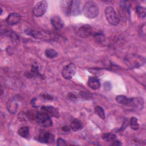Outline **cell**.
Listing matches in <instances>:
<instances>
[{
	"mask_svg": "<svg viewBox=\"0 0 146 146\" xmlns=\"http://www.w3.org/2000/svg\"><path fill=\"white\" fill-rule=\"evenodd\" d=\"M99 7L98 4L92 1L86 2L83 7V11L84 15L90 19L96 17L99 14Z\"/></svg>",
	"mask_w": 146,
	"mask_h": 146,
	"instance_id": "6da1fadb",
	"label": "cell"
},
{
	"mask_svg": "<svg viewBox=\"0 0 146 146\" xmlns=\"http://www.w3.org/2000/svg\"><path fill=\"white\" fill-rule=\"evenodd\" d=\"M126 64L131 68H138L145 63V58L143 56L132 55L127 56L125 59Z\"/></svg>",
	"mask_w": 146,
	"mask_h": 146,
	"instance_id": "7a4b0ae2",
	"label": "cell"
},
{
	"mask_svg": "<svg viewBox=\"0 0 146 146\" xmlns=\"http://www.w3.org/2000/svg\"><path fill=\"white\" fill-rule=\"evenodd\" d=\"M104 13L106 19L110 24L113 26H117L119 25V18L112 7H107L104 10Z\"/></svg>",
	"mask_w": 146,
	"mask_h": 146,
	"instance_id": "3957f363",
	"label": "cell"
},
{
	"mask_svg": "<svg viewBox=\"0 0 146 146\" xmlns=\"http://www.w3.org/2000/svg\"><path fill=\"white\" fill-rule=\"evenodd\" d=\"M36 120L39 125L44 127H50L52 124L51 117L41 111L36 113Z\"/></svg>",
	"mask_w": 146,
	"mask_h": 146,
	"instance_id": "277c9868",
	"label": "cell"
},
{
	"mask_svg": "<svg viewBox=\"0 0 146 146\" xmlns=\"http://www.w3.org/2000/svg\"><path fill=\"white\" fill-rule=\"evenodd\" d=\"M48 4L46 1H41L38 2L33 10V13L36 17H41L46 13Z\"/></svg>",
	"mask_w": 146,
	"mask_h": 146,
	"instance_id": "5b68a950",
	"label": "cell"
},
{
	"mask_svg": "<svg viewBox=\"0 0 146 146\" xmlns=\"http://www.w3.org/2000/svg\"><path fill=\"white\" fill-rule=\"evenodd\" d=\"M26 33L27 35H29L33 36L34 38L39 39H43V40H50L52 38V35L51 34H49L46 32L32 30H27L26 31Z\"/></svg>",
	"mask_w": 146,
	"mask_h": 146,
	"instance_id": "8992f818",
	"label": "cell"
},
{
	"mask_svg": "<svg viewBox=\"0 0 146 146\" xmlns=\"http://www.w3.org/2000/svg\"><path fill=\"white\" fill-rule=\"evenodd\" d=\"M76 68L74 64L70 63L66 65L62 69V76L66 79H70L75 75Z\"/></svg>",
	"mask_w": 146,
	"mask_h": 146,
	"instance_id": "52a82bcc",
	"label": "cell"
},
{
	"mask_svg": "<svg viewBox=\"0 0 146 146\" xmlns=\"http://www.w3.org/2000/svg\"><path fill=\"white\" fill-rule=\"evenodd\" d=\"M93 30L91 26L88 25H84L80 26L76 31V34L78 36L86 38L92 35Z\"/></svg>",
	"mask_w": 146,
	"mask_h": 146,
	"instance_id": "ba28073f",
	"label": "cell"
},
{
	"mask_svg": "<svg viewBox=\"0 0 146 146\" xmlns=\"http://www.w3.org/2000/svg\"><path fill=\"white\" fill-rule=\"evenodd\" d=\"M72 4L73 1L63 0L60 2L61 10L66 16H70L72 14Z\"/></svg>",
	"mask_w": 146,
	"mask_h": 146,
	"instance_id": "9c48e42d",
	"label": "cell"
},
{
	"mask_svg": "<svg viewBox=\"0 0 146 146\" xmlns=\"http://www.w3.org/2000/svg\"><path fill=\"white\" fill-rule=\"evenodd\" d=\"M128 106H131L135 110H142L144 107V101L141 98H130L129 103Z\"/></svg>",
	"mask_w": 146,
	"mask_h": 146,
	"instance_id": "30bf717a",
	"label": "cell"
},
{
	"mask_svg": "<svg viewBox=\"0 0 146 146\" xmlns=\"http://www.w3.org/2000/svg\"><path fill=\"white\" fill-rule=\"evenodd\" d=\"M21 17L20 15L17 13H12L10 14L6 18V22L11 26L15 25L19 23L21 21Z\"/></svg>",
	"mask_w": 146,
	"mask_h": 146,
	"instance_id": "8fae6325",
	"label": "cell"
},
{
	"mask_svg": "<svg viewBox=\"0 0 146 146\" xmlns=\"http://www.w3.org/2000/svg\"><path fill=\"white\" fill-rule=\"evenodd\" d=\"M40 111L47 114L50 117H58L59 116V112L58 110L51 106H43L41 108Z\"/></svg>",
	"mask_w": 146,
	"mask_h": 146,
	"instance_id": "7c38bea8",
	"label": "cell"
},
{
	"mask_svg": "<svg viewBox=\"0 0 146 146\" xmlns=\"http://www.w3.org/2000/svg\"><path fill=\"white\" fill-rule=\"evenodd\" d=\"M39 141L42 143L51 144L55 141L54 136L49 132H45L39 137Z\"/></svg>",
	"mask_w": 146,
	"mask_h": 146,
	"instance_id": "4fadbf2b",
	"label": "cell"
},
{
	"mask_svg": "<svg viewBox=\"0 0 146 146\" xmlns=\"http://www.w3.org/2000/svg\"><path fill=\"white\" fill-rule=\"evenodd\" d=\"M52 26L56 30L62 29L64 26V22L58 15H54L51 18Z\"/></svg>",
	"mask_w": 146,
	"mask_h": 146,
	"instance_id": "5bb4252c",
	"label": "cell"
},
{
	"mask_svg": "<svg viewBox=\"0 0 146 146\" xmlns=\"http://www.w3.org/2000/svg\"><path fill=\"white\" fill-rule=\"evenodd\" d=\"M88 86L92 90H97L100 86V83L99 79L95 76L89 77L87 82Z\"/></svg>",
	"mask_w": 146,
	"mask_h": 146,
	"instance_id": "9a60e30c",
	"label": "cell"
},
{
	"mask_svg": "<svg viewBox=\"0 0 146 146\" xmlns=\"http://www.w3.org/2000/svg\"><path fill=\"white\" fill-rule=\"evenodd\" d=\"M82 9L81 7V1H73L72 9V14L73 15H77L80 14Z\"/></svg>",
	"mask_w": 146,
	"mask_h": 146,
	"instance_id": "2e32d148",
	"label": "cell"
},
{
	"mask_svg": "<svg viewBox=\"0 0 146 146\" xmlns=\"http://www.w3.org/2000/svg\"><path fill=\"white\" fill-rule=\"evenodd\" d=\"M83 127V123L79 119H75L70 123V128L74 131H78L82 129Z\"/></svg>",
	"mask_w": 146,
	"mask_h": 146,
	"instance_id": "e0dca14e",
	"label": "cell"
},
{
	"mask_svg": "<svg viewBox=\"0 0 146 146\" xmlns=\"http://www.w3.org/2000/svg\"><path fill=\"white\" fill-rule=\"evenodd\" d=\"M7 108L9 112H10L12 114H14L17 112L18 104L15 101H14V100H11L8 102L7 104Z\"/></svg>",
	"mask_w": 146,
	"mask_h": 146,
	"instance_id": "ac0fdd59",
	"label": "cell"
},
{
	"mask_svg": "<svg viewBox=\"0 0 146 146\" xmlns=\"http://www.w3.org/2000/svg\"><path fill=\"white\" fill-rule=\"evenodd\" d=\"M116 100L119 104H121L122 105L128 106L129 103L130 98H127L125 95H118V96H116Z\"/></svg>",
	"mask_w": 146,
	"mask_h": 146,
	"instance_id": "d6986e66",
	"label": "cell"
},
{
	"mask_svg": "<svg viewBox=\"0 0 146 146\" xmlns=\"http://www.w3.org/2000/svg\"><path fill=\"white\" fill-rule=\"evenodd\" d=\"M18 133L19 135V136H21V137H22L23 138L27 137L29 135V127H26V126L21 127L18 131Z\"/></svg>",
	"mask_w": 146,
	"mask_h": 146,
	"instance_id": "ffe728a7",
	"label": "cell"
},
{
	"mask_svg": "<svg viewBox=\"0 0 146 146\" xmlns=\"http://www.w3.org/2000/svg\"><path fill=\"white\" fill-rule=\"evenodd\" d=\"M44 53H45L46 56L47 58H50V59L56 58L58 55V53L55 50H54L52 48H47V49H46Z\"/></svg>",
	"mask_w": 146,
	"mask_h": 146,
	"instance_id": "44dd1931",
	"label": "cell"
},
{
	"mask_svg": "<svg viewBox=\"0 0 146 146\" xmlns=\"http://www.w3.org/2000/svg\"><path fill=\"white\" fill-rule=\"evenodd\" d=\"M129 124L131 128L133 130H137L139 128V125L136 117H132L129 120Z\"/></svg>",
	"mask_w": 146,
	"mask_h": 146,
	"instance_id": "7402d4cb",
	"label": "cell"
},
{
	"mask_svg": "<svg viewBox=\"0 0 146 146\" xmlns=\"http://www.w3.org/2000/svg\"><path fill=\"white\" fill-rule=\"evenodd\" d=\"M95 113L102 119L104 120L105 119V113L104 110L100 106H96L94 109Z\"/></svg>",
	"mask_w": 146,
	"mask_h": 146,
	"instance_id": "603a6c76",
	"label": "cell"
},
{
	"mask_svg": "<svg viewBox=\"0 0 146 146\" xmlns=\"http://www.w3.org/2000/svg\"><path fill=\"white\" fill-rule=\"evenodd\" d=\"M136 13L138 15V16L141 18H144L145 17L146 15V11L145 9L142 6H137L136 8Z\"/></svg>",
	"mask_w": 146,
	"mask_h": 146,
	"instance_id": "cb8c5ba5",
	"label": "cell"
},
{
	"mask_svg": "<svg viewBox=\"0 0 146 146\" xmlns=\"http://www.w3.org/2000/svg\"><path fill=\"white\" fill-rule=\"evenodd\" d=\"M102 139L104 140L108 141H113L116 139V135L113 133H105L102 135Z\"/></svg>",
	"mask_w": 146,
	"mask_h": 146,
	"instance_id": "d4e9b609",
	"label": "cell"
},
{
	"mask_svg": "<svg viewBox=\"0 0 146 146\" xmlns=\"http://www.w3.org/2000/svg\"><path fill=\"white\" fill-rule=\"evenodd\" d=\"M29 75L31 76H38V75H40L39 71H38V68L37 65L33 64L31 67V70L30 71V73H29Z\"/></svg>",
	"mask_w": 146,
	"mask_h": 146,
	"instance_id": "484cf974",
	"label": "cell"
},
{
	"mask_svg": "<svg viewBox=\"0 0 146 146\" xmlns=\"http://www.w3.org/2000/svg\"><path fill=\"white\" fill-rule=\"evenodd\" d=\"M95 39H96L98 40V42H103L104 40V36L102 33H96L95 35Z\"/></svg>",
	"mask_w": 146,
	"mask_h": 146,
	"instance_id": "4316f807",
	"label": "cell"
},
{
	"mask_svg": "<svg viewBox=\"0 0 146 146\" xmlns=\"http://www.w3.org/2000/svg\"><path fill=\"white\" fill-rule=\"evenodd\" d=\"M41 97L44 100H51L53 99V98L51 96V95H47L46 94H42L41 95Z\"/></svg>",
	"mask_w": 146,
	"mask_h": 146,
	"instance_id": "83f0119b",
	"label": "cell"
},
{
	"mask_svg": "<svg viewBox=\"0 0 146 146\" xmlns=\"http://www.w3.org/2000/svg\"><path fill=\"white\" fill-rule=\"evenodd\" d=\"M56 142H57V145L58 146H63L66 145V141L62 138H58Z\"/></svg>",
	"mask_w": 146,
	"mask_h": 146,
	"instance_id": "f1b7e54d",
	"label": "cell"
},
{
	"mask_svg": "<svg viewBox=\"0 0 146 146\" xmlns=\"http://www.w3.org/2000/svg\"><path fill=\"white\" fill-rule=\"evenodd\" d=\"M113 144H112V145H120V142H119V141H115V140H113Z\"/></svg>",
	"mask_w": 146,
	"mask_h": 146,
	"instance_id": "f546056e",
	"label": "cell"
},
{
	"mask_svg": "<svg viewBox=\"0 0 146 146\" xmlns=\"http://www.w3.org/2000/svg\"><path fill=\"white\" fill-rule=\"evenodd\" d=\"M63 131H70L69 128H68V127H66V126L63 127Z\"/></svg>",
	"mask_w": 146,
	"mask_h": 146,
	"instance_id": "4dcf8cb0",
	"label": "cell"
}]
</instances>
